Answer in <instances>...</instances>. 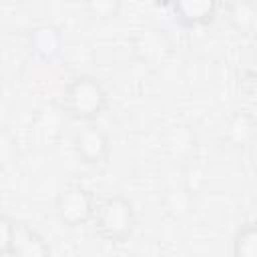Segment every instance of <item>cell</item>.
Here are the masks:
<instances>
[{
	"mask_svg": "<svg viewBox=\"0 0 257 257\" xmlns=\"http://www.w3.org/2000/svg\"><path fill=\"white\" fill-rule=\"evenodd\" d=\"M82 2L88 16L98 22H110L118 18L122 10V0H82Z\"/></svg>",
	"mask_w": 257,
	"mask_h": 257,
	"instance_id": "7c38bea8",
	"label": "cell"
},
{
	"mask_svg": "<svg viewBox=\"0 0 257 257\" xmlns=\"http://www.w3.org/2000/svg\"><path fill=\"white\" fill-rule=\"evenodd\" d=\"M257 133V122L249 112H237L229 118L227 124V137L235 145H247L253 141Z\"/></svg>",
	"mask_w": 257,
	"mask_h": 257,
	"instance_id": "9c48e42d",
	"label": "cell"
},
{
	"mask_svg": "<svg viewBox=\"0 0 257 257\" xmlns=\"http://www.w3.org/2000/svg\"><path fill=\"white\" fill-rule=\"evenodd\" d=\"M10 255H16V257H46V255H50V247L36 229L16 221Z\"/></svg>",
	"mask_w": 257,
	"mask_h": 257,
	"instance_id": "ba28073f",
	"label": "cell"
},
{
	"mask_svg": "<svg viewBox=\"0 0 257 257\" xmlns=\"http://www.w3.org/2000/svg\"><path fill=\"white\" fill-rule=\"evenodd\" d=\"M92 225H94V231L98 233V237H102L104 241L122 243L135 231V225H137L135 207L122 195L106 197L96 205Z\"/></svg>",
	"mask_w": 257,
	"mask_h": 257,
	"instance_id": "7a4b0ae2",
	"label": "cell"
},
{
	"mask_svg": "<svg viewBox=\"0 0 257 257\" xmlns=\"http://www.w3.org/2000/svg\"><path fill=\"white\" fill-rule=\"evenodd\" d=\"M72 147L82 163L98 167L104 165L110 155V137L94 120L82 122V126L72 133Z\"/></svg>",
	"mask_w": 257,
	"mask_h": 257,
	"instance_id": "277c9868",
	"label": "cell"
},
{
	"mask_svg": "<svg viewBox=\"0 0 257 257\" xmlns=\"http://www.w3.org/2000/svg\"><path fill=\"white\" fill-rule=\"evenodd\" d=\"M229 20L235 30L247 34L253 30L257 20V10L249 0H233L229 4Z\"/></svg>",
	"mask_w": 257,
	"mask_h": 257,
	"instance_id": "30bf717a",
	"label": "cell"
},
{
	"mask_svg": "<svg viewBox=\"0 0 257 257\" xmlns=\"http://www.w3.org/2000/svg\"><path fill=\"white\" fill-rule=\"evenodd\" d=\"M14 229H16V221L10 219L8 215H4L0 219V255L10 257V249H12V241H14Z\"/></svg>",
	"mask_w": 257,
	"mask_h": 257,
	"instance_id": "4fadbf2b",
	"label": "cell"
},
{
	"mask_svg": "<svg viewBox=\"0 0 257 257\" xmlns=\"http://www.w3.org/2000/svg\"><path fill=\"white\" fill-rule=\"evenodd\" d=\"M28 46L30 50L44 62H52L60 56L64 46V36L58 26L54 24H38L28 32Z\"/></svg>",
	"mask_w": 257,
	"mask_h": 257,
	"instance_id": "5b68a950",
	"label": "cell"
},
{
	"mask_svg": "<svg viewBox=\"0 0 257 257\" xmlns=\"http://www.w3.org/2000/svg\"><path fill=\"white\" fill-rule=\"evenodd\" d=\"M173 12L183 26H205L219 12V0H171Z\"/></svg>",
	"mask_w": 257,
	"mask_h": 257,
	"instance_id": "8992f818",
	"label": "cell"
},
{
	"mask_svg": "<svg viewBox=\"0 0 257 257\" xmlns=\"http://www.w3.org/2000/svg\"><path fill=\"white\" fill-rule=\"evenodd\" d=\"M233 255L257 257V223L245 225L233 237Z\"/></svg>",
	"mask_w": 257,
	"mask_h": 257,
	"instance_id": "8fae6325",
	"label": "cell"
},
{
	"mask_svg": "<svg viewBox=\"0 0 257 257\" xmlns=\"http://www.w3.org/2000/svg\"><path fill=\"white\" fill-rule=\"evenodd\" d=\"M0 157L6 167L16 159V145L8 131H2V137H0Z\"/></svg>",
	"mask_w": 257,
	"mask_h": 257,
	"instance_id": "5bb4252c",
	"label": "cell"
},
{
	"mask_svg": "<svg viewBox=\"0 0 257 257\" xmlns=\"http://www.w3.org/2000/svg\"><path fill=\"white\" fill-rule=\"evenodd\" d=\"M135 52L145 64L157 66L169 56L171 44H169V40L165 38V34L161 30L145 28V30L139 32V36L135 40Z\"/></svg>",
	"mask_w": 257,
	"mask_h": 257,
	"instance_id": "52a82bcc",
	"label": "cell"
},
{
	"mask_svg": "<svg viewBox=\"0 0 257 257\" xmlns=\"http://www.w3.org/2000/svg\"><path fill=\"white\" fill-rule=\"evenodd\" d=\"M54 207H56V215H58L60 223L70 227V229H76V227L90 223L94 217V211H96V203H94L92 193L80 185L64 187L56 195Z\"/></svg>",
	"mask_w": 257,
	"mask_h": 257,
	"instance_id": "3957f363",
	"label": "cell"
},
{
	"mask_svg": "<svg viewBox=\"0 0 257 257\" xmlns=\"http://www.w3.org/2000/svg\"><path fill=\"white\" fill-rule=\"evenodd\" d=\"M106 102H108V96L104 86L94 76H88V74L72 78L62 92L64 112L78 122L96 120L104 112Z\"/></svg>",
	"mask_w": 257,
	"mask_h": 257,
	"instance_id": "6da1fadb",
	"label": "cell"
}]
</instances>
